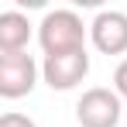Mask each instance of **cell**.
I'll list each match as a JSON object with an SVG mask.
<instances>
[{
    "instance_id": "obj_1",
    "label": "cell",
    "mask_w": 127,
    "mask_h": 127,
    "mask_svg": "<svg viewBox=\"0 0 127 127\" xmlns=\"http://www.w3.org/2000/svg\"><path fill=\"white\" fill-rule=\"evenodd\" d=\"M38 45L45 55H69L86 48V24L76 10H48L38 24Z\"/></svg>"
},
{
    "instance_id": "obj_5",
    "label": "cell",
    "mask_w": 127,
    "mask_h": 127,
    "mask_svg": "<svg viewBox=\"0 0 127 127\" xmlns=\"http://www.w3.org/2000/svg\"><path fill=\"white\" fill-rule=\"evenodd\" d=\"M93 48L103 55H124L127 52V14L124 10H100L89 24Z\"/></svg>"
},
{
    "instance_id": "obj_3",
    "label": "cell",
    "mask_w": 127,
    "mask_h": 127,
    "mask_svg": "<svg viewBox=\"0 0 127 127\" xmlns=\"http://www.w3.org/2000/svg\"><path fill=\"white\" fill-rule=\"evenodd\" d=\"M120 96L106 86H93L86 89L76 103V120L79 127H117L120 124Z\"/></svg>"
},
{
    "instance_id": "obj_4",
    "label": "cell",
    "mask_w": 127,
    "mask_h": 127,
    "mask_svg": "<svg viewBox=\"0 0 127 127\" xmlns=\"http://www.w3.org/2000/svg\"><path fill=\"white\" fill-rule=\"evenodd\" d=\"M86 76H89V55H86V48L83 52H69V55H45V62H41V79L52 89H59V93L76 89Z\"/></svg>"
},
{
    "instance_id": "obj_8",
    "label": "cell",
    "mask_w": 127,
    "mask_h": 127,
    "mask_svg": "<svg viewBox=\"0 0 127 127\" xmlns=\"http://www.w3.org/2000/svg\"><path fill=\"white\" fill-rule=\"evenodd\" d=\"M0 127H38L31 117H24V113H17V110H10V113H3L0 117Z\"/></svg>"
},
{
    "instance_id": "obj_6",
    "label": "cell",
    "mask_w": 127,
    "mask_h": 127,
    "mask_svg": "<svg viewBox=\"0 0 127 127\" xmlns=\"http://www.w3.org/2000/svg\"><path fill=\"white\" fill-rule=\"evenodd\" d=\"M28 41H31V21L21 10H3L0 14V55L28 52Z\"/></svg>"
},
{
    "instance_id": "obj_2",
    "label": "cell",
    "mask_w": 127,
    "mask_h": 127,
    "mask_svg": "<svg viewBox=\"0 0 127 127\" xmlns=\"http://www.w3.org/2000/svg\"><path fill=\"white\" fill-rule=\"evenodd\" d=\"M41 76V65L34 62V55L14 52V55H0V96L3 100H21L28 96Z\"/></svg>"
},
{
    "instance_id": "obj_7",
    "label": "cell",
    "mask_w": 127,
    "mask_h": 127,
    "mask_svg": "<svg viewBox=\"0 0 127 127\" xmlns=\"http://www.w3.org/2000/svg\"><path fill=\"white\" fill-rule=\"evenodd\" d=\"M113 93L127 100V59H120V65L113 69Z\"/></svg>"
}]
</instances>
